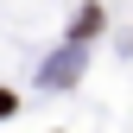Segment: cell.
Masks as SVG:
<instances>
[{
  "mask_svg": "<svg viewBox=\"0 0 133 133\" xmlns=\"http://www.w3.org/2000/svg\"><path fill=\"white\" fill-rule=\"evenodd\" d=\"M13 108H19V102H13V89H0V121H6Z\"/></svg>",
  "mask_w": 133,
  "mask_h": 133,
  "instance_id": "obj_2",
  "label": "cell"
},
{
  "mask_svg": "<svg viewBox=\"0 0 133 133\" xmlns=\"http://www.w3.org/2000/svg\"><path fill=\"white\" fill-rule=\"evenodd\" d=\"M76 70H82V51H63V57L51 63V70H44V82H70Z\"/></svg>",
  "mask_w": 133,
  "mask_h": 133,
  "instance_id": "obj_1",
  "label": "cell"
}]
</instances>
